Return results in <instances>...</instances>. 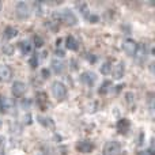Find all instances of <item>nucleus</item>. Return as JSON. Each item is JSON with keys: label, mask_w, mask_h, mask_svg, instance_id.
I'll return each mask as SVG.
<instances>
[{"label": "nucleus", "mask_w": 155, "mask_h": 155, "mask_svg": "<svg viewBox=\"0 0 155 155\" xmlns=\"http://www.w3.org/2000/svg\"><path fill=\"white\" fill-rule=\"evenodd\" d=\"M99 71H101V74H104V75L112 74V63H109V61L104 63V64L101 65V68H99Z\"/></svg>", "instance_id": "nucleus-19"}, {"label": "nucleus", "mask_w": 155, "mask_h": 155, "mask_svg": "<svg viewBox=\"0 0 155 155\" xmlns=\"http://www.w3.org/2000/svg\"><path fill=\"white\" fill-rule=\"evenodd\" d=\"M15 14L19 19H29L30 18V7L27 3L25 2H18L15 5Z\"/></svg>", "instance_id": "nucleus-2"}, {"label": "nucleus", "mask_w": 155, "mask_h": 155, "mask_svg": "<svg viewBox=\"0 0 155 155\" xmlns=\"http://www.w3.org/2000/svg\"><path fill=\"white\" fill-rule=\"evenodd\" d=\"M80 82L83 83V84L88 86V87H91V86L95 84L97 82V75L94 72H91V71H86V72H83L82 75H80Z\"/></svg>", "instance_id": "nucleus-6"}, {"label": "nucleus", "mask_w": 155, "mask_h": 155, "mask_svg": "<svg viewBox=\"0 0 155 155\" xmlns=\"http://www.w3.org/2000/svg\"><path fill=\"white\" fill-rule=\"evenodd\" d=\"M19 48H21L22 54H29L31 52V45H30L27 41H23V42L19 44Z\"/></svg>", "instance_id": "nucleus-18"}, {"label": "nucleus", "mask_w": 155, "mask_h": 155, "mask_svg": "<svg viewBox=\"0 0 155 155\" xmlns=\"http://www.w3.org/2000/svg\"><path fill=\"white\" fill-rule=\"evenodd\" d=\"M42 76L44 78H49V70H42Z\"/></svg>", "instance_id": "nucleus-25"}, {"label": "nucleus", "mask_w": 155, "mask_h": 155, "mask_svg": "<svg viewBox=\"0 0 155 155\" xmlns=\"http://www.w3.org/2000/svg\"><path fill=\"white\" fill-rule=\"evenodd\" d=\"M110 88H112V82H110V80H105V82L101 84V87L98 88V93L99 94H107L110 91Z\"/></svg>", "instance_id": "nucleus-17"}, {"label": "nucleus", "mask_w": 155, "mask_h": 155, "mask_svg": "<svg viewBox=\"0 0 155 155\" xmlns=\"http://www.w3.org/2000/svg\"><path fill=\"white\" fill-rule=\"evenodd\" d=\"M129 128H131V123H129L128 118H123V120H120L117 123V131L120 132V134L125 135L127 132L129 131Z\"/></svg>", "instance_id": "nucleus-10"}, {"label": "nucleus", "mask_w": 155, "mask_h": 155, "mask_svg": "<svg viewBox=\"0 0 155 155\" xmlns=\"http://www.w3.org/2000/svg\"><path fill=\"white\" fill-rule=\"evenodd\" d=\"M4 35H5V38L11 40V38H14V37L18 35V30L12 26H8V27H5V30H4Z\"/></svg>", "instance_id": "nucleus-16"}, {"label": "nucleus", "mask_w": 155, "mask_h": 155, "mask_svg": "<svg viewBox=\"0 0 155 155\" xmlns=\"http://www.w3.org/2000/svg\"><path fill=\"white\" fill-rule=\"evenodd\" d=\"M86 19H87L88 22H91V23H95V22H98V16L97 15H86Z\"/></svg>", "instance_id": "nucleus-21"}, {"label": "nucleus", "mask_w": 155, "mask_h": 155, "mask_svg": "<svg viewBox=\"0 0 155 155\" xmlns=\"http://www.w3.org/2000/svg\"><path fill=\"white\" fill-rule=\"evenodd\" d=\"M87 60H88V61H90V63H95V61H97V57L94 56V54L88 53V54H87Z\"/></svg>", "instance_id": "nucleus-23"}, {"label": "nucleus", "mask_w": 155, "mask_h": 155, "mask_svg": "<svg viewBox=\"0 0 155 155\" xmlns=\"http://www.w3.org/2000/svg\"><path fill=\"white\" fill-rule=\"evenodd\" d=\"M136 48H137V42L135 40H132V38H127L123 42V51L129 56H135Z\"/></svg>", "instance_id": "nucleus-5"}, {"label": "nucleus", "mask_w": 155, "mask_h": 155, "mask_svg": "<svg viewBox=\"0 0 155 155\" xmlns=\"http://www.w3.org/2000/svg\"><path fill=\"white\" fill-rule=\"evenodd\" d=\"M26 93V84L21 80H16V82L12 83V94L15 97H22Z\"/></svg>", "instance_id": "nucleus-8"}, {"label": "nucleus", "mask_w": 155, "mask_h": 155, "mask_svg": "<svg viewBox=\"0 0 155 155\" xmlns=\"http://www.w3.org/2000/svg\"><path fill=\"white\" fill-rule=\"evenodd\" d=\"M121 144L116 140H109L104 147V155H120Z\"/></svg>", "instance_id": "nucleus-3"}, {"label": "nucleus", "mask_w": 155, "mask_h": 155, "mask_svg": "<svg viewBox=\"0 0 155 155\" xmlns=\"http://www.w3.org/2000/svg\"><path fill=\"white\" fill-rule=\"evenodd\" d=\"M10 112V101L7 99V97L0 95V113H8Z\"/></svg>", "instance_id": "nucleus-13"}, {"label": "nucleus", "mask_w": 155, "mask_h": 155, "mask_svg": "<svg viewBox=\"0 0 155 155\" xmlns=\"http://www.w3.org/2000/svg\"><path fill=\"white\" fill-rule=\"evenodd\" d=\"M56 54H57L59 57H64V52L60 51V49H59V51H56Z\"/></svg>", "instance_id": "nucleus-26"}, {"label": "nucleus", "mask_w": 155, "mask_h": 155, "mask_svg": "<svg viewBox=\"0 0 155 155\" xmlns=\"http://www.w3.org/2000/svg\"><path fill=\"white\" fill-rule=\"evenodd\" d=\"M124 74H125V64L120 61L113 68V76H114V79H121L124 76Z\"/></svg>", "instance_id": "nucleus-11"}, {"label": "nucleus", "mask_w": 155, "mask_h": 155, "mask_svg": "<svg viewBox=\"0 0 155 155\" xmlns=\"http://www.w3.org/2000/svg\"><path fill=\"white\" fill-rule=\"evenodd\" d=\"M52 68H53V71L56 74H61L64 71V63L61 60H53L52 61Z\"/></svg>", "instance_id": "nucleus-14"}, {"label": "nucleus", "mask_w": 155, "mask_h": 155, "mask_svg": "<svg viewBox=\"0 0 155 155\" xmlns=\"http://www.w3.org/2000/svg\"><path fill=\"white\" fill-rule=\"evenodd\" d=\"M76 150L82 154H90L94 150V144L88 140H79L76 144Z\"/></svg>", "instance_id": "nucleus-7"}, {"label": "nucleus", "mask_w": 155, "mask_h": 155, "mask_svg": "<svg viewBox=\"0 0 155 155\" xmlns=\"http://www.w3.org/2000/svg\"><path fill=\"white\" fill-rule=\"evenodd\" d=\"M4 52L7 54H12V52H14V48H5L4 49Z\"/></svg>", "instance_id": "nucleus-24"}, {"label": "nucleus", "mask_w": 155, "mask_h": 155, "mask_svg": "<svg viewBox=\"0 0 155 155\" xmlns=\"http://www.w3.org/2000/svg\"><path fill=\"white\" fill-rule=\"evenodd\" d=\"M52 94H53V97L57 101H63L67 97V87H65V84L59 82V80L53 82L52 83Z\"/></svg>", "instance_id": "nucleus-1"}, {"label": "nucleus", "mask_w": 155, "mask_h": 155, "mask_svg": "<svg viewBox=\"0 0 155 155\" xmlns=\"http://www.w3.org/2000/svg\"><path fill=\"white\" fill-rule=\"evenodd\" d=\"M29 64H30V67L31 68H37L38 67V54L37 53L31 56V59L29 60Z\"/></svg>", "instance_id": "nucleus-20"}, {"label": "nucleus", "mask_w": 155, "mask_h": 155, "mask_svg": "<svg viewBox=\"0 0 155 155\" xmlns=\"http://www.w3.org/2000/svg\"><path fill=\"white\" fill-rule=\"evenodd\" d=\"M65 46H67V49H70V51H78L79 44H78V41L72 35H68V37L65 38Z\"/></svg>", "instance_id": "nucleus-12"}, {"label": "nucleus", "mask_w": 155, "mask_h": 155, "mask_svg": "<svg viewBox=\"0 0 155 155\" xmlns=\"http://www.w3.org/2000/svg\"><path fill=\"white\" fill-rule=\"evenodd\" d=\"M11 76H12V72L11 70L4 64H0V82L7 83L11 80Z\"/></svg>", "instance_id": "nucleus-9"}, {"label": "nucleus", "mask_w": 155, "mask_h": 155, "mask_svg": "<svg viewBox=\"0 0 155 155\" xmlns=\"http://www.w3.org/2000/svg\"><path fill=\"white\" fill-rule=\"evenodd\" d=\"M146 54H147V46H146V44H137L135 56H137V57L142 59V57H146Z\"/></svg>", "instance_id": "nucleus-15"}, {"label": "nucleus", "mask_w": 155, "mask_h": 155, "mask_svg": "<svg viewBox=\"0 0 155 155\" xmlns=\"http://www.w3.org/2000/svg\"><path fill=\"white\" fill-rule=\"evenodd\" d=\"M34 42H35V46H37V48H41V46L44 45V41L41 40L40 37H35L34 38Z\"/></svg>", "instance_id": "nucleus-22"}, {"label": "nucleus", "mask_w": 155, "mask_h": 155, "mask_svg": "<svg viewBox=\"0 0 155 155\" xmlns=\"http://www.w3.org/2000/svg\"><path fill=\"white\" fill-rule=\"evenodd\" d=\"M54 16L60 18L63 22H65V23L70 25V26H75V25L78 23L76 15H75V14H74L71 10H64V11H61L60 14H57V15H54Z\"/></svg>", "instance_id": "nucleus-4"}]
</instances>
